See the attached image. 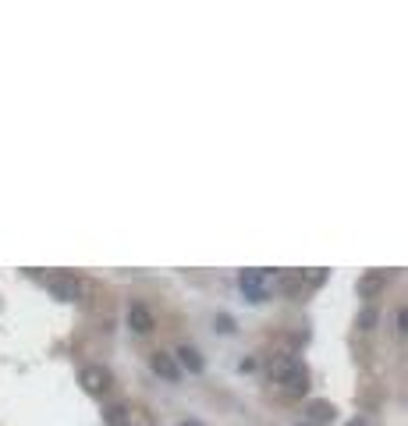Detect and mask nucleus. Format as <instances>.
I'll list each match as a JSON object with an SVG mask.
<instances>
[{
  "mask_svg": "<svg viewBox=\"0 0 408 426\" xmlns=\"http://www.w3.org/2000/svg\"><path fill=\"white\" fill-rule=\"evenodd\" d=\"M238 288H242V295H245L249 302H263V299L277 288V277H274L270 270H242Z\"/></svg>",
  "mask_w": 408,
  "mask_h": 426,
  "instance_id": "nucleus-2",
  "label": "nucleus"
},
{
  "mask_svg": "<svg viewBox=\"0 0 408 426\" xmlns=\"http://www.w3.org/2000/svg\"><path fill=\"white\" fill-rule=\"evenodd\" d=\"M78 384H82L89 394H107V391H110V369H103V366H86V369L78 373Z\"/></svg>",
  "mask_w": 408,
  "mask_h": 426,
  "instance_id": "nucleus-4",
  "label": "nucleus"
},
{
  "mask_svg": "<svg viewBox=\"0 0 408 426\" xmlns=\"http://www.w3.org/2000/svg\"><path fill=\"white\" fill-rule=\"evenodd\" d=\"M305 415H309L313 422H330V419H334V405H330V401H309Z\"/></svg>",
  "mask_w": 408,
  "mask_h": 426,
  "instance_id": "nucleus-8",
  "label": "nucleus"
},
{
  "mask_svg": "<svg viewBox=\"0 0 408 426\" xmlns=\"http://www.w3.org/2000/svg\"><path fill=\"white\" fill-rule=\"evenodd\" d=\"M149 369L156 373V376H163V380H177L181 376V369H177V362H174V355H167V352H153L149 355Z\"/></svg>",
  "mask_w": 408,
  "mask_h": 426,
  "instance_id": "nucleus-6",
  "label": "nucleus"
},
{
  "mask_svg": "<svg viewBox=\"0 0 408 426\" xmlns=\"http://www.w3.org/2000/svg\"><path fill=\"white\" fill-rule=\"evenodd\" d=\"M270 380L288 398H302L309 391V373H305V366L295 355H274L270 359Z\"/></svg>",
  "mask_w": 408,
  "mask_h": 426,
  "instance_id": "nucleus-1",
  "label": "nucleus"
},
{
  "mask_svg": "<svg viewBox=\"0 0 408 426\" xmlns=\"http://www.w3.org/2000/svg\"><path fill=\"white\" fill-rule=\"evenodd\" d=\"M181 426H202V422H199V419H185Z\"/></svg>",
  "mask_w": 408,
  "mask_h": 426,
  "instance_id": "nucleus-13",
  "label": "nucleus"
},
{
  "mask_svg": "<svg viewBox=\"0 0 408 426\" xmlns=\"http://www.w3.org/2000/svg\"><path fill=\"white\" fill-rule=\"evenodd\" d=\"M103 419H107V426H128V422H132V415H128L124 405H107V408H103Z\"/></svg>",
  "mask_w": 408,
  "mask_h": 426,
  "instance_id": "nucleus-10",
  "label": "nucleus"
},
{
  "mask_svg": "<svg viewBox=\"0 0 408 426\" xmlns=\"http://www.w3.org/2000/svg\"><path fill=\"white\" fill-rule=\"evenodd\" d=\"M177 359H181V366H185V369H192V373H202V355H199L195 348L181 345V348H177Z\"/></svg>",
  "mask_w": 408,
  "mask_h": 426,
  "instance_id": "nucleus-9",
  "label": "nucleus"
},
{
  "mask_svg": "<svg viewBox=\"0 0 408 426\" xmlns=\"http://www.w3.org/2000/svg\"><path fill=\"white\" fill-rule=\"evenodd\" d=\"M47 288H50V295L61 299V302H78V299H82V281H78L75 274H50V277H47Z\"/></svg>",
  "mask_w": 408,
  "mask_h": 426,
  "instance_id": "nucleus-3",
  "label": "nucleus"
},
{
  "mask_svg": "<svg viewBox=\"0 0 408 426\" xmlns=\"http://www.w3.org/2000/svg\"><path fill=\"white\" fill-rule=\"evenodd\" d=\"M359 323H362V330H373V323H376V313H373V309H366V313L359 316Z\"/></svg>",
  "mask_w": 408,
  "mask_h": 426,
  "instance_id": "nucleus-11",
  "label": "nucleus"
},
{
  "mask_svg": "<svg viewBox=\"0 0 408 426\" xmlns=\"http://www.w3.org/2000/svg\"><path fill=\"white\" fill-rule=\"evenodd\" d=\"M128 327H132L135 334H149V330H153V313H149L142 302L128 306Z\"/></svg>",
  "mask_w": 408,
  "mask_h": 426,
  "instance_id": "nucleus-7",
  "label": "nucleus"
},
{
  "mask_svg": "<svg viewBox=\"0 0 408 426\" xmlns=\"http://www.w3.org/2000/svg\"><path fill=\"white\" fill-rule=\"evenodd\" d=\"M397 327L408 334V309H401V313H397Z\"/></svg>",
  "mask_w": 408,
  "mask_h": 426,
  "instance_id": "nucleus-12",
  "label": "nucleus"
},
{
  "mask_svg": "<svg viewBox=\"0 0 408 426\" xmlns=\"http://www.w3.org/2000/svg\"><path fill=\"white\" fill-rule=\"evenodd\" d=\"M383 288H387V270H369L359 277V299H366V302L376 299Z\"/></svg>",
  "mask_w": 408,
  "mask_h": 426,
  "instance_id": "nucleus-5",
  "label": "nucleus"
}]
</instances>
